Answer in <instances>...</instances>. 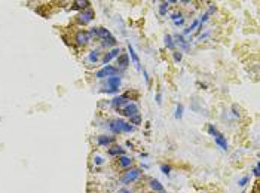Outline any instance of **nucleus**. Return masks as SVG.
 <instances>
[{
    "instance_id": "obj_1",
    "label": "nucleus",
    "mask_w": 260,
    "mask_h": 193,
    "mask_svg": "<svg viewBox=\"0 0 260 193\" xmlns=\"http://www.w3.org/2000/svg\"><path fill=\"white\" fill-rule=\"evenodd\" d=\"M110 129L114 134H119V132H132L134 131V126L131 123H128L122 119H114L110 122Z\"/></svg>"
},
{
    "instance_id": "obj_2",
    "label": "nucleus",
    "mask_w": 260,
    "mask_h": 193,
    "mask_svg": "<svg viewBox=\"0 0 260 193\" xmlns=\"http://www.w3.org/2000/svg\"><path fill=\"white\" fill-rule=\"evenodd\" d=\"M140 174H141V171L138 169V168H132V169H128L126 172H125V175L121 178V183L122 184H128V183H132V181H135V180L140 177Z\"/></svg>"
},
{
    "instance_id": "obj_3",
    "label": "nucleus",
    "mask_w": 260,
    "mask_h": 193,
    "mask_svg": "<svg viewBox=\"0 0 260 193\" xmlns=\"http://www.w3.org/2000/svg\"><path fill=\"white\" fill-rule=\"evenodd\" d=\"M112 77V76H118V68L112 67V66H106L103 67L100 71H97V77L98 79H103V77Z\"/></svg>"
},
{
    "instance_id": "obj_4",
    "label": "nucleus",
    "mask_w": 260,
    "mask_h": 193,
    "mask_svg": "<svg viewBox=\"0 0 260 193\" xmlns=\"http://www.w3.org/2000/svg\"><path fill=\"white\" fill-rule=\"evenodd\" d=\"M94 10L92 9H86V10H83V12H80L79 14V17H77V21H79L80 24H88L89 21H92L94 19Z\"/></svg>"
},
{
    "instance_id": "obj_5",
    "label": "nucleus",
    "mask_w": 260,
    "mask_h": 193,
    "mask_svg": "<svg viewBox=\"0 0 260 193\" xmlns=\"http://www.w3.org/2000/svg\"><path fill=\"white\" fill-rule=\"evenodd\" d=\"M92 34H95L97 37L103 39V40H110V39H113V36L110 34V31L107 28H103V27H97V28H92V31H91Z\"/></svg>"
},
{
    "instance_id": "obj_6",
    "label": "nucleus",
    "mask_w": 260,
    "mask_h": 193,
    "mask_svg": "<svg viewBox=\"0 0 260 193\" xmlns=\"http://www.w3.org/2000/svg\"><path fill=\"white\" fill-rule=\"evenodd\" d=\"M121 113L125 114V116H128V118H132V116L138 114V107H137V104H134V102H129V104H126V106L121 110Z\"/></svg>"
},
{
    "instance_id": "obj_7",
    "label": "nucleus",
    "mask_w": 260,
    "mask_h": 193,
    "mask_svg": "<svg viewBox=\"0 0 260 193\" xmlns=\"http://www.w3.org/2000/svg\"><path fill=\"white\" fill-rule=\"evenodd\" d=\"M107 83L110 85V91H107V92H116L118 91V88H119V85H121V77L119 76H112V77H107Z\"/></svg>"
},
{
    "instance_id": "obj_8",
    "label": "nucleus",
    "mask_w": 260,
    "mask_h": 193,
    "mask_svg": "<svg viewBox=\"0 0 260 193\" xmlns=\"http://www.w3.org/2000/svg\"><path fill=\"white\" fill-rule=\"evenodd\" d=\"M74 39H76V42L79 43V45H86V43L89 42L91 37H89V33H88V31H79V33L76 34Z\"/></svg>"
},
{
    "instance_id": "obj_9",
    "label": "nucleus",
    "mask_w": 260,
    "mask_h": 193,
    "mask_svg": "<svg viewBox=\"0 0 260 193\" xmlns=\"http://www.w3.org/2000/svg\"><path fill=\"white\" fill-rule=\"evenodd\" d=\"M119 52H121V49H118V48H114V49H112L109 54H106V57L103 58V64H107V62H110L114 57H119Z\"/></svg>"
},
{
    "instance_id": "obj_10",
    "label": "nucleus",
    "mask_w": 260,
    "mask_h": 193,
    "mask_svg": "<svg viewBox=\"0 0 260 193\" xmlns=\"http://www.w3.org/2000/svg\"><path fill=\"white\" fill-rule=\"evenodd\" d=\"M126 94L125 95H119V97H116V98H113V101H112V104L114 106V107H122L123 104H126Z\"/></svg>"
},
{
    "instance_id": "obj_11",
    "label": "nucleus",
    "mask_w": 260,
    "mask_h": 193,
    "mask_svg": "<svg viewBox=\"0 0 260 193\" xmlns=\"http://www.w3.org/2000/svg\"><path fill=\"white\" fill-rule=\"evenodd\" d=\"M128 50H129V55H131V58H132L134 66L137 67V70H140V59H138V57H137V54H135L134 48H132L131 45H128Z\"/></svg>"
},
{
    "instance_id": "obj_12",
    "label": "nucleus",
    "mask_w": 260,
    "mask_h": 193,
    "mask_svg": "<svg viewBox=\"0 0 260 193\" xmlns=\"http://www.w3.org/2000/svg\"><path fill=\"white\" fill-rule=\"evenodd\" d=\"M114 141V137H107V135H100L98 137V144L100 146H109Z\"/></svg>"
},
{
    "instance_id": "obj_13",
    "label": "nucleus",
    "mask_w": 260,
    "mask_h": 193,
    "mask_svg": "<svg viewBox=\"0 0 260 193\" xmlns=\"http://www.w3.org/2000/svg\"><path fill=\"white\" fill-rule=\"evenodd\" d=\"M214 140H216V143L220 146V149H222V150H227V141H226V138H225L222 134H218Z\"/></svg>"
},
{
    "instance_id": "obj_14",
    "label": "nucleus",
    "mask_w": 260,
    "mask_h": 193,
    "mask_svg": "<svg viewBox=\"0 0 260 193\" xmlns=\"http://www.w3.org/2000/svg\"><path fill=\"white\" fill-rule=\"evenodd\" d=\"M119 165L122 168H126V166H131L132 165V159L128 158V156H121L119 158Z\"/></svg>"
},
{
    "instance_id": "obj_15",
    "label": "nucleus",
    "mask_w": 260,
    "mask_h": 193,
    "mask_svg": "<svg viewBox=\"0 0 260 193\" xmlns=\"http://www.w3.org/2000/svg\"><path fill=\"white\" fill-rule=\"evenodd\" d=\"M118 64L122 67V68H125L128 64H129V59H128V55L126 54H122V55H119L118 57Z\"/></svg>"
},
{
    "instance_id": "obj_16",
    "label": "nucleus",
    "mask_w": 260,
    "mask_h": 193,
    "mask_svg": "<svg viewBox=\"0 0 260 193\" xmlns=\"http://www.w3.org/2000/svg\"><path fill=\"white\" fill-rule=\"evenodd\" d=\"M150 187H152L155 192H162V190H164V186L158 181V180H152V181H150Z\"/></svg>"
},
{
    "instance_id": "obj_17",
    "label": "nucleus",
    "mask_w": 260,
    "mask_h": 193,
    "mask_svg": "<svg viewBox=\"0 0 260 193\" xmlns=\"http://www.w3.org/2000/svg\"><path fill=\"white\" fill-rule=\"evenodd\" d=\"M109 153L112 154V156H114V154H122L123 153V149L121 146H114L112 149H109Z\"/></svg>"
},
{
    "instance_id": "obj_18",
    "label": "nucleus",
    "mask_w": 260,
    "mask_h": 193,
    "mask_svg": "<svg viewBox=\"0 0 260 193\" xmlns=\"http://www.w3.org/2000/svg\"><path fill=\"white\" fill-rule=\"evenodd\" d=\"M175 43H178L180 46H183L184 49L189 48V45L186 43V40H184V37H183V36H175Z\"/></svg>"
},
{
    "instance_id": "obj_19",
    "label": "nucleus",
    "mask_w": 260,
    "mask_h": 193,
    "mask_svg": "<svg viewBox=\"0 0 260 193\" xmlns=\"http://www.w3.org/2000/svg\"><path fill=\"white\" fill-rule=\"evenodd\" d=\"M165 45H166V48H170V49L174 48V40H173V37L170 34L165 36Z\"/></svg>"
},
{
    "instance_id": "obj_20",
    "label": "nucleus",
    "mask_w": 260,
    "mask_h": 193,
    "mask_svg": "<svg viewBox=\"0 0 260 193\" xmlns=\"http://www.w3.org/2000/svg\"><path fill=\"white\" fill-rule=\"evenodd\" d=\"M198 25H199V21H198V19H195V21L192 22V25H190V27L184 30V34H189V33H192V31H193L195 28H196V27H198Z\"/></svg>"
},
{
    "instance_id": "obj_21",
    "label": "nucleus",
    "mask_w": 260,
    "mask_h": 193,
    "mask_svg": "<svg viewBox=\"0 0 260 193\" xmlns=\"http://www.w3.org/2000/svg\"><path fill=\"white\" fill-rule=\"evenodd\" d=\"M89 6V2H76L74 3V6H73V9H85V8H88Z\"/></svg>"
},
{
    "instance_id": "obj_22",
    "label": "nucleus",
    "mask_w": 260,
    "mask_h": 193,
    "mask_svg": "<svg viewBox=\"0 0 260 193\" xmlns=\"http://www.w3.org/2000/svg\"><path fill=\"white\" fill-rule=\"evenodd\" d=\"M168 5H170V2H164V3H161V6H159V14H161V15H165V14H166Z\"/></svg>"
},
{
    "instance_id": "obj_23",
    "label": "nucleus",
    "mask_w": 260,
    "mask_h": 193,
    "mask_svg": "<svg viewBox=\"0 0 260 193\" xmlns=\"http://www.w3.org/2000/svg\"><path fill=\"white\" fill-rule=\"evenodd\" d=\"M89 61L91 62H97L98 61V52L97 50H92V52L89 54Z\"/></svg>"
},
{
    "instance_id": "obj_24",
    "label": "nucleus",
    "mask_w": 260,
    "mask_h": 193,
    "mask_svg": "<svg viewBox=\"0 0 260 193\" xmlns=\"http://www.w3.org/2000/svg\"><path fill=\"white\" fill-rule=\"evenodd\" d=\"M129 120H131V123H134V125H140L141 123L140 114H135V116H132V118H129Z\"/></svg>"
},
{
    "instance_id": "obj_25",
    "label": "nucleus",
    "mask_w": 260,
    "mask_h": 193,
    "mask_svg": "<svg viewBox=\"0 0 260 193\" xmlns=\"http://www.w3.org/2000/svg\"><path fill=\"white\" fill-rule=\"evenodd\" d=\"M181 116H183V106L178 104V106H177V110H175V118H177V119H181Z\"/></svg>"
},
{
    "instance_id": "obj_26",
    "label": "nucleus",
    "mask_w": 260,
    "mask_h": 193,
    "mask_svg": "<svg viewBox=\"0 0 260 193\" xmlns=\"http://www.w3.org/2000/svg\"><path fill=\"white\" fill-rule=\"evenodd\" d=\"M208 132H210V134H211V135H213L214 138H216V137H217V135L220 134V132H218V131L216 129V128H214L213 125H210V126H208Z\"/></svg>"
},
{
    "instance_id": "obj_27",
    "label": "nucleus",
    "mask_w": 260,
    "mask_h": 193,
    "mask_svg": "<svg viewBox=\"0 0 260 193\" xmlns=\"http://www.w3.org/2000/svg\"><path fill=\"white\" fill-rule=\"evenodd\" d=\"M161 169H162V172H164L165 175H168V174L171 172V166H168V165H162V166H161Z\"/></svg>"
},
{
    "instance_id": "obj_28",
    "label": "nucleus",
    "mask_w": 260,
    "mask_h": 193,
    "mask_svg": "<svg viewBox=\"0 0 260 193\" xmlns=\"http://www.w3.org/2000/svg\"><path fill=\"white\" fill-rule=\"evenodd\" d=\"M248 181H250V177H244V178H241V180H239V181H238V184L244 187V186H245L247 183H248Z\"/></svg>"
},
{
    "instance_id": "obj_29",
    "label": "nucleus",
    "mask_w": 260,
    "mask_h": 193,
    "mask_svg": "<svg viewBox=\"0 0 260 193\" xmlns=\"http://www.w3.org/2000/svg\"><path fill=\"white\" fill-rule=\"evenodd\" d=\"M181 58H183V55H181V52H180V50H177V52H174V61H175V62L181 61Z\"/></svg>"
},
{
    "instance_id": "obj_30",
    "label": "nucleus",
    "mask_w": 260,
    "mask_h": 193,
    "mask_svg": "<svg viewBox=\"0 0 260 193\" xmlns=\"http://www.w3.org/2000/svg\"><path fill=\"white\" fill-rule=\"evenodd\" d=\"M180 18H183V17H181V14H180V12H178V14H177V12H174V14H173V17H171V19H173L174 22H175V21H178Z\"/></svg>"
},
{
    "instance_id": "obj_31",
    "label": "nucleus",
    "mask_w": 260,
    "mask_h": 193,
    "mask_svg": "<svg viewBox=\"0 0 260 193\" xmlns=\"http://www.w3.org/2000/svg\"><path fill=\"white\" fill-rule=\"evenodd\" d=\"M94 160H95V163H97V165H101V163H103V158H101V156H95V159H94Z\"/></svg>"
},
{
    "instance_id": "obj_32",
    "label": "nucleus",
    "mask_w": 260,
    "mask_h": 193,
    "mask_svg": "<svg viewBox=\"0 0 260 193\" xmlns=\"http://www.w3.org/2000/svg\"><path fill=\"white\" fill-rule=\"evenodd\" d=\"M183 22H184V18H180V19H178V21H175L174 24H175V25H181Z\"/></svg>"
},
{
    "instance_id": "obj_33",
    "label": "nucleus",
    "mask_w": 260,
    "mask_h": 193,
    "mask_svg": "<svg viewBox=\"0 0 260 193\" xmlns=\"http://www.w3.org/2000/svg\"><path fill=\"white\" fill-rule=\"evenodd\" d=\"M254 175H259V163L256 165V168H254Z\"/></svg>"
},
{
    "instance_id": "obj_34",
    "label": "nucleus",
    "mask_w": 260,
    "mask_h": 193,
    "mask_svg": "<svg viewBox=\"0 0 260 193\" xmlns=\"http://www.w3.org/2000/svg\"><path fill=\"white\" fill-rule=\"evenodd\" d=\"M119 193H131V190H128V189H122V190H119Z\"/></svg>"
},
{
    "instance_id": "obj_35",
    "label": "nucleus",
    "mask_w": 260,
    "mask_h": 193,
    "mask_svg": "<svg viewBox=\"0 0 260 193\" xmlns=\"http://www.w3.org/2000/svg\"><path fill=\"white\" fill-rule=\"evenodd\" d=\"M207 36H208V33H204V34H202V36H201V37H199V40H202V39H205V37H207Z\"/></svg>"
},
{
    "instance_id": "obj_36",
    "label": "nucleus",
    "mask_w": 260,
    "mask_h": 193,
    "mask_svg": "<svg viewBox=\"0 0 260 193\" xmlns=\"http://www.w3.org/2000/svg\"><path fill=\"white\" fill-rule=\"evenodd\" d=\"M159 193H166V192H164V190H162V192H159Z\"/></svg>"
}]
</instances>
